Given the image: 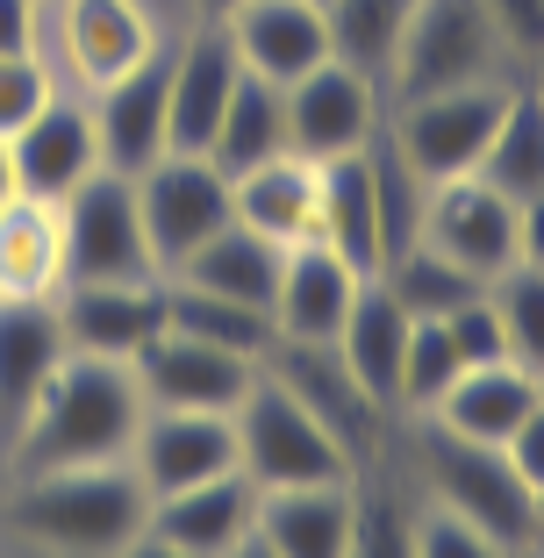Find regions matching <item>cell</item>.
Here are the masks:
<instances>
[{
  "label": "cell",
  "mask_w": 544,
  "mask_h": 558,
  "mask_svg": "<svg viewBox=\"0 0 544 558\" xmlns=\"http://www.w3.org/2000/svg\"><path fill=\"white\" fill-rule=\"evenodd\" d=\"M130 373H136V387H144V409L237 415V401H244L251 379H258V359H237V351H215V344H201V337L158 329L130 359Z\"/></svg>",
  "instance_id": "8fae6325"
},
{
  "label": "cell",
  "mask_w": 544,
  "mask_h": 558,
  "mask_svg": "<svg viewBox=\"0 0 544 558\" xmlns=\"http://www.w3.org/2000/svg\"><path fill=\"white\" fill-rule=\"evenodd\" d=\"M136 208H144V236L158 272H172L180 258H194L215 230H230V180L215 172L208 158H186V150H166V158L136 172Z\"/></svg>",
  "instance_id": "ba28073f"
},
{
  "label": "cell",
  "mask_w": 544,
  "mask_h": 558,
  "mask_svg": "<svg viewBox=\"0 0 544 558\" xmlns=\"http://www.w3.org/2000/svg\"><path fill=\"white\" fill-rule=\"evenodd\" d=\"M50 94H58V80H50L44 50H29V58H0V144L29 130V122L44 116Z\"/></svg>",
  "instance_id": "74e56055"
},
{
  "label": "cell",
  "mask_w": 544,
  "mask_h": 558,
  "mask_svg": "<svg viewBox=\"0 0 544 558\" xmlns=\"http://www.w3.org/2000/svg\"><path fill=\"white\" fill-rule=\"evenodd\" d=\"M258 537L280 558H351V544H359V480L258 494Z\"/></svg>",
  "instance_id": "d4e9b609"
},
{
  "label": "cell",
  "mask_w": 544,
  "mask_h": 558,
  "mask_svg": "<svg viewBox=\"0 0 544 558\" xmlns=\"http://www.w3.org/2000/svg\"><path fill=\"white\" fill-rule=\"evenodd\" d=\"M459 373L466 365H459V351H451V329L445 323H415L409 351H401V379H395V415H430Z\"/></svg>",
  "instance_id": "d590c367"
},
{
  "label": "cell",
  "mask_w": 544,
  "mask_h": 558,
  "mask_svg": "<svg viewBox=\"0 0 544 558\" xmlns=\"http://www.w3.org/2000/svg\"><path fill=\"white\" fill-rule=\"evenodd\" d=\"M237 80H244V65H237L222 22H201L186 44H172V72H166V150L208 158L215 122H222V108H230Z\"/></svg>",
  "instance_id": "4fadbf2b"
},
{
  "label": "cell",
  "mask_w": 544,
  "mask_h": 558,
  "mask_svg": "<svg viewBox=\"0 0 544 558\" xmlns=\"http://www.w3.org/2000/svg\"><path fill=\"white\" fill-rule=\"evenodd\" d=\"M230 8H244V0H201V15H208V22H222Z\"/></svg>",
  "instance_id": "7dc6e473"
},
{
  "label": "cell",
  "mask_w": 544,
  "mask_h": 558,
  "mask_svg": "<svg viewBox=\"0 0 544 558\" xmlns=\"http://www.w3.org/2000/svg\"><path fill=\"white\" fill-rule=\"evenodd\" d=\"M523 86L537 94V108H544V65H530V72H523Z\"/></svg>",
  "instance_id": "c3c4849f"
},
{
  "label": "cell",
  "mask_w": 544,
  "mask_h": 558,
  "mask_svg": "<svg viewBox=\"0 0 544 558\" xmlns=\"http://www.w3.org/2000/svg\"><path fill=\"white\" fill-rule=\"evenodd\" d=\"M409 329H415V315L401 308V301L387 294L379 279H365V287H359V301H351L344 329H337V359L351 365V379H359V387H365V395H373L387 415H395V379H401Z\"/></svg>",
  "instance_id": "83f0119b"
},
{
  "label": "cell",
  "mask_w": 544,
  "mask_h": 558,
  "mask_svg": "<svg viewBox=\"0 0 544 558\" xmlns=\"http://www.w3.org/2000/svg\"><path fill=\"white\" fill-rule=\"evenodd\" d=\"M166 72H172V44L158 58H144L136 72L94 86V100H86L94 136H100V165L122 172V180H136V172H150L166 158Z\"/></svg>",
  "instance_id": "e0dca14e"
},
{
  "label": "cell",
  "mask_w": 544,
  "mask_h": 558,
  "mask_svg": "<svg viewBox=\"0 0 544 558\" xmlns=\"http://www.w3.org/2000/svg\"><path fill=\"white\" fill-rule=\"evenodd\" d=\"M509 50H501L495 22L480 15V0H415L409 29H401L395 72H387V108L395 100H423L445 86H473V80H501Z\"/></svg>",
  "instance_id": "8992f818"
},
{
  "label": "cell",
  "mask_w": 544,
  "mask_h": 558,
  "mask_svg": "<svg viewBox=\"0 0 544 558\" xmlns=\"http://www.w3.org/2000/svg\"><path fill=\"white\" fill-rule=\"evenodd\" d=\"M136 429H144V387H136L130 365L94 359V351H65L36 415L8 444V480L65 473V465H116L130 459Z\"/></svg>",
  "instance_id": "6da1fadb"
},
{
  "label": "cell",
  "mask_w": 544,
  "mask_h": 558,
  "mask_svg": "<svg viewBox=\"0 0 544 558\" xmlns=\"http://www.w3.org/2000/svg\"><path fill=\"white\" fill-rule=\"evenodd\" d=\"M280 258H287L280 244H265V236L244 230V222H230V230H215L194 258L172 265L166 279H186V287H201V294H222V301H244V308H265V315H273Z\"/></svg>",
  "instance_id": "f1b7e54d"
},
{
  "label": "cell",
  "mask_w": 544,
  "mask_h": 558,
  "mask_svg": "<svg viewBox=\"0 0 544 558\" xmlns=\"http://www.w3.org/2000/svg\"><path fill=\"white\" fill-rule=\"evenodd\" d=\"M280 94H287V150H301L309 165L365 150L379 136V122H387V94L365 72L337 65V58H323L301 80H287Z\"/></svg>",
  "instance_id": "9c48e42d"
},
{
  "label": "cell",
  "mask_w": 544,
  "mask_h": 558,
  "mask_svg": "<svg viewBox=\"0 0 544 558\" xmlns=\"http://www.w3.org/2000/svg\"><path fill=\"white\" fill-rule=\"evenodd\" d=\"M516 558H544V537H530V544H523V551H516Z\"/></svg>",
  "instance_id": "681fc988"
},
{
  "label": "cell",
  "mask_w": 544,
  "mask_h": 558,
  "mask_svg": "<svg viewBox=\"0 0 544 558\" xmlns=\"http://www.w3.org/2000/svg\"><path fill=\"white\" fill-rule=\"evenodd\" d=\"M415 558H516V551H501V544L487 537V530H473L466 515L423 501V509H415Z\"/></svg>",
  "instance_id": "f35d334b"
},
{
  "label": "cell",
  "mask_w": 544,
  "mask_h": 558,
  "mask_svg": "<svg viewBox=\"0 0 544 558\" xmlns=\"http://www.w3.org/2000/svg\"><path fill=\"white\" fill-rule=\"evenodd\" d=\"M251 530H258V487L244 473H215V480H194V487L150 501V537L180 544L194 558L237 551Z\"/></svg>",
  "instance_id": "cb8c5ba5"
},
{
  "label": "cell",
  "mask_w": 544,
  "mask_h": 558,
  "mask_svg": "<svg viewBox=\"0 0 544 558\" xmlns=\"http://www.w3.org/2000/svg\"><path fill=\"white\" fill-rule=\"evenodd\" d=\"M315 244H330L337 258H351L365 279L395 258V215H387V180H379L373 144L351 158L323 165V215H315Z\"/></svg>",
  "instance_id": "5bb4252c"
},
{
  "label": "cell",
  "mask_w": 544,
  "mask_h": 558,
  "mask_svg": "<svg viewBox=\"0 0 544 558\" xmlns=\"http://www.w3.org/2000/svg\"><path fill=\"white\" fill-rule=\"evenodd\" d=\"M409 8L415 0H330L323 8V29H330V58L387 94V72H395V50L401 29H409Z\"/></svg>",
  "instance_id": "4dcf8cb0"
},
{
  "label": "cell",
  "mask_w": 544,
  "mask_h": 558,
  "mask_svg": "<svg viewBox=\"0 0 544 558\" xmlns=\"http://www.w3.org/2000/svg\"><path fill=\"white\" fill-rule=\"evenodd\" d=\"M15 201V165H8V144H0V208Z\"/></svg>",
  "instance_id": "bcb514c9"
},
{
  "label": "cell",
  "mask_w": 544,
  "mask_h": 558,
  "mask_svg": "<svg viewBox=\"0 0 544 558\" xmlns=\"http://www.w3.org/2000/svg\"><path fill=\"white\" fill-rule=\"evenodd\" d=\"M222 558H280V551H273V544H265V537H258V530H251V537H244V544H237V551H222Z\"/></svg>",
  "instance_id": "f6af8a7d"
},
{
  "label": "cell",
  "mask_w": 544,
  "mask_h": 558,
  "mask_svg": "<svg viewBox=\"0 0 544 558\" xmlns=\"http://www.w3.org/2000/svg\"><path fill=\"white\" fill-rule=\"evenodd\" d=\"M130 465L136 480L158 494H180L194 480L215 473H237V429L230 415H194V409H144V429L130 444Z\"/></svg>",
  "instance_id": "ac0fdd59"
},
{
  "label": "cell",
  "mask_w": 544,
  "mask_h": 558,
  "mask_svg": "<svg viewBox=\"0 0 544 558\" xmlns=\"http://www.w3.org/2000/svg\"><path fill=\"white\" fill-rule=\"evenodd\" d=\"M58 44H65L72 80L108 86L136 72L144 58H158L166 36H158V15L144 0H58Z\"/></svg>",
  "instance_id": "d6986e66"
},
{
  "label": "cell",
  "mask_w": 544,
  "mask_h": 558,
  "mask_svg": "<svg viewBox=\"0 0 544 558\" xmlns=\"http://www.w3.org/2000/svg\"><path fill=\"white\" fill-rule=\"evenodd\" d=\"M58 323H65L72 351L94 359H122L166 329V279H100V287H58Z\"/></svg>",
  "instance_id": "2e32d148"
},
{
  "label": "cell",
  "mask_w": 544,
  "mask_h": 558,
  "mask_svg": "<svg viewBox=\"0 0 544 558\" xmlns=\"http://www.w3.org/2000/svg\"><path fill=\"white\" fill-rule=\"evenodd\" d=\"M480 180L495 186V194H509V201L544 194V108L523 80H516L509 108H501V122H495V144L480 158Z\"/></svg>",
  "instance_id": "836d02e7"
},
{
  "label": "cell",
  "mask_w": 544,
  "mask_h": 558,
  "mask_svg": "<svg viewBox=\"0 0 544 558\" xmlns=\"http://www.w3.org/2000/svg\"><path fill=\"white\" fill-rule=\"evenodd\" d=\"M373 279H379V287H387V294H395L401 308L415 315V323H437V315H451V308H466V301L487 294V279H473L466 265H451L445 251H430L423 236H415V244H401Z\"/></svg>",
  "instance_id": "1f68e13d"
},
{
  "label": "cell",
  "mask_w": 544,
  "mask_h": 558,
  "mask_svg": "<svg viewBox=\"0 0 544 558\" xmlns=\"http://www.w3.org/2000/svg\"><path fill=\"white\" fill-rule=\"evenodd\" d=\"M537 401H544V379L530 373V365H516V359H495V365H466L423 423L451 429V437H466V444H495V451H501V444L516 437V423H523Z\"/></svg>",
  "instance_id": "484cf974"
},
{
  "label": "cell",
  "mask_w": 544,
  "mask_h": 558,
  "mask_svg": "<svg viewBox=\"0 0 544 558\" xmlns=\"http://www.w3.org/2000/svg\"><path fill=\"white\" fill-rule=\"evenodd\" d=\"M166 329L201 337V344H215V351H237V359H265V351H273V315L265 308L201 294L186 279H166Z\"/></svg>",
  "instance_id": "d6a6232c"
},
{
  "label": "cell",
  "mask_w": 544,
  "mask_h": 558,
  "mask_svg": "<svg viewBox=\"0 0 544 558\" xmlns=\"http://www.w3.org/2000/svg\"><path fill=\"white\" fill-rule=\"evenodd\" d=\"M365 272L337 258L330 244H294L280 258V287H273V344H337L351 301H359Z\"/></svg>",
  "instance_id": "9a60e30c"
},
{
  "label": "cell",
  "mask_w": 544,
  "mask_h": 558,
  "mask_svg": "<svg viewBox=\"0 0 544 558\" xmlns=\"http://www.w3.org/2000/svg\"><path fill=\"white\" fill-rule=\"evenodd\" d=\"M437 323L451 329L459 365H495V359H509V344H501V315H495V301H487V294L466 301V308H451V315H437Z\"/></svg>",
  "instance_id": "60d3db41"
},
{
  "label": "cell",
  "mask_w": 544,
  "mask_h": 558,
  "mask_svg": "<svg viewBox=\"0 0 544 558\" xmlns=\"http://www.w3.org/2000/svg\"><path fill=\"white\" fill-rule=\"evenodd\" d=\"M44 36V0H0V58H29Z\"/></svg>",
  "instance_id": "b9f144b4"
},
{
  "label": "cell",
  "mask_w": 544,
  "mask_h": 558,
  "mask_svg": "<svg viewBox=\"0 0 544 558\" xmlns=\"http://www.w3.org/2000/svg\"><path fill=\"white\" fill-rule=\"evenodd\" d=\"M230 215L251 236H265V244H280V251L309 244L315 215H323V165H309L301 150H280V158L237 172L230 180Z\"/></svg>",
  "instance_id": "603a6c76"
},
{
  "label": "cell",
  "mask_w": 544,
  "mask_h": 558,
  "mask_svg": "<svg viewBox=\"0 0 544 558\" xmlns=\"http://www.w3.org/2000/svg\"><path fill=\"white\" fill-rule=\"evenodd\" d=\"M487 301H495V315H501L509 359L544 379V272L537 265H509L501 279H487Z\"/></svg>",
  "instance_id": "e575fe53"
},
{
  "label": "cell",
  "mask_w": 544,
  "mask_h": 558,
  "mask_svg": "<svg viewBox=\"0 0 544 558\" xmlns=\"http://www.w3.org/2000/svg\"><path fill=\"white\" fill-rule=\"evenodd\" d=\"M516 265H537L544 272V194L516 201Z\"/></svg>",
  "instance_id": "7bdbcfd3"
},
{
  "label": "cell",
  "mask_w": 544,
  "mask_h": 558,
  "mask_svg": "<svg viewBox=\"0 0 544 558\" xmlns=\"http://www.w3.org/2000/svg\"><path fill=\"white\" fill-rule=\"evenodd\" d=\"M430 251H445L473 279H501L516 265V201L480 180H445L423 194V222H415Z\"/></svg>",
  "instance_id": "7c38bea8"
},
{
  "label": "cell",
  "mask_w": 544,
  "mask_h": 558,
  "mask_svg": "<svg viewBox=\"0 0 544 558\" xmlns=\"http://www.w3.org/2000/svg\"><path fill=\"white\" fill-rule=\"evenodd\" d=\"M8 165H15V194L36 201H65L86 172H100V136H94V108L72 94H50L44 116L22 136H8Z\"/></svg>",
  "instance_id": "44dd1931"
},
{
  "label": "cell",
  "mask_w": 544,
  "mask_h": 558,
  "mask_svg": "<svg viewBox=\"0 0 544 558\" xmlns=\"http://www.w3.org/2000/svg\"><path fill=\"white\" fill-rule=\"evenodd\" d=\"M351 558H415V515L395 494H373L365 473H359V544H351Z\"/></svg>",
  "instance_id": "8d00e7d4"
},
{
  "label": "cell",
  "mask_w": 544,
  "mask_h": 558,
  "mask_svg": "<svg viewBox=\"0 0 544 558\" xmlns=\"http://www.w3.org/2000/svg\"><path fill=\"white\" fill-rule=\"evenodd\" d=\"M222 36H230L237 65L273 86L301 80V72H315L330 58V29H323L315 0H244V8L222 15Z\"/></svg>",
  "instance_id": "7402d4cb"
},
{
  "label": "cell",
  "mask_w": 544,
  "mask_h": 558,
  "mask_svg": "<svg viewBox=\"0 0 544 558\" xmlns=\"http://www.w3.org/2000/svg\"><path fill=\"white\" fill-rule=\"evenodd\" d=\"M58 222H65V287H100V279H166L150 258L144 236V208H136V180L122 172H86L65 201H58Z\"/></svg>",
  "instance_id": "52a82bcc"
},
{
  "label": "cell",
  "mask_w": 544,
  "mask_h": 558,
  "mask_svg": "<svg viewBox=\"0 0 544 558\" xmlns=\"http://www.w3.org/2000/svg\"><path fill=\"white\" fill-rule=\"evenodd\" d=\"M480 15L495 22V36H501L516 72L544 65V0H480Z\"/></svg>",
  "instance_id": "ab89813d"
},
{
  "label": "cell",
  "mask_w": 544,
  "mask_h": 558,
  "mask_svg": "<svg viewBox=\"0 0 544 558\" xmlns=\"http://www.w3.org/2000/svg\"><path fill=\"white\" fill-rule=\"evenodd\" d=\"M315 8H330V0H315Z\"/></svg>",
  "instance_id": "816d5d0a"
},
{
  "label": "cell",
  "mask_w": 544,
  "mask_h": 558,
  "mask_svg": "<svg viewBox=\"0 0 544 558\" xmlns=\"http://www.w3.org/2000/svg\"><path fill=\"white\" fill-rule=\"evenodd\" d=\"M65 351L72 344H65V323H58V301H0V459L36 415Z\"/></svg>",
  "instance_id": "ffe728a7"
},
{
  "label": "cell",
  "mask_w": 544,
  "mask_h": 558,
  "mask_svg": "<svg viewBox=\"0 0 544 558\" xmlns=\"http://www.w3.org/2000/svg\"><path fill=\"white\" fill-rule=\"evenodd\" d=\"M415 473H423L437 509L487 530L501 551H523L530 537H544V501L516 480L509 451H495V444H466V437H451V429L415 415Z\"/></svg>",
  "instance_id": "3957f363"
},
{
  "label": "cell",
  "mask_w": 544,
  "mask_h": 558,
  "mask_svg": "<svg viewBox=\"0 0 544 558\" xmlns=\"http://www.w3.org/2000/svg\"><path fill=\"white\" fill-rule=\"evenodd\" d=\"M116 558H194V551H180V544H166V537H150V530H144V537H136V544H122Z\"/></svg>",
  "instance_id": "ee69618b"
},
{
  "label": "cell",
  "mask_w": 544,
  "mask_h": 558,
  "mask_svg": "<svg viewBox=\"0 0 544 558\" xmlns=\"http://www.w3.org/2000/svg\"><path fill=\"white\" fill-rule=\"evenodd\" d=\"M516 80L523 72H501V80H473V86H445V94H423V100H395L387 108V144L395 158L409 165L423 186H445V180H473L487 144H495V122L509 108Z\"/></svg>",
  "instance_id": "5b68a950"
},
{
  "label": "cell",
  "mask_w": 544,
  "mask_h": 558,
  "mask_svg": "<svg viewBox=\"0 0 544 558\" xmlns=\"http://www.w3.org/2000/svg\"><path fill=\"white\" fill-rule=\"evenodd\" d=\"M280 150H287V94L273 80H258V72H244L237 94H230V108H222V122H215L208 165L222 172V180H237V172L280 158Z\"/></svg>",
  "instance_id": "f546056e"
},
{
  "label": "cell",
  "mask_w": 544,
  "mask_h": 558,
  "mask_svg": "<svg viewBox=\"0 0 544 558\" xmlns=\"http://www.w3.org/2000/svg\"><path fill=\"white\" fill-rule=\"evenodd\" d=\"M8 523L58 558H116L122 544H136L150 530V487L136 480L130 459L29 473L8 494Z\"/></svg>",
  "instance_id": "7a4b0ae2"
},
{
  "label": "cell",
  "mask_w": 544,
  "mask_h": 558,
  "mask_svg": "<svg viewBox=\"0 0 544 558\" xmlns=\"http://www.w3.org/2000/svg\"><path fill=\"white\" fill-rule=\"evenodd\" d=\"M258 365L280 379L287 395L330 429L337 444H344L351 459H359V473L379 459V444H387V409L351 379V365L337 359V344H273Z\"/></svg>",
  "instance_id": "30bf717a"
},
{
  "label": "cell",
  "mask_w": 544,
  "mask_h": 558,
  "mask_svg": "<svg viewBox=\"0 0 544 558\" xmlns=\"http://www.w3.org/2000/svg\"><path fill=\"white\" fill-rule=\"evenodd\" d=\"M58 287H65L58 201L15 194L0 208V301H58Z\"/></svg>",
  "instance_id": "4316f807"
},
{
  "label": "cell",
  "mask_w": 544,
  "mask_h": 558,
  "mask_svg": "<svg viewBox=\"0 0 544 558\" xmlns=\"http://www.w3.org/2000/svg\"><path fill=\"white\" fill-rule=\"evenodd\" d=\"M230 429H237V473H244L258 494L323 487V480H359V459H351L344 444L315 423V415L301 409L265 365H258V379H251V395L237 401Z\"/></svg>",
  "instance_id": "277c9868"
},
{
  "label": "cell",
  "mask_w": 544,
  "mask_h": 558,
  "mask_svg": "<svg viewBox=\"0 0 544 558\" xmlns=\"http://www.w3.org/2000/svg\"><path fill=\"white\" fill-rule=\"evenodd\" d=\"M0 480H8V459H0Z\"/></svg>",
  "instance_id": "f907efd6"
}]
</instances>
